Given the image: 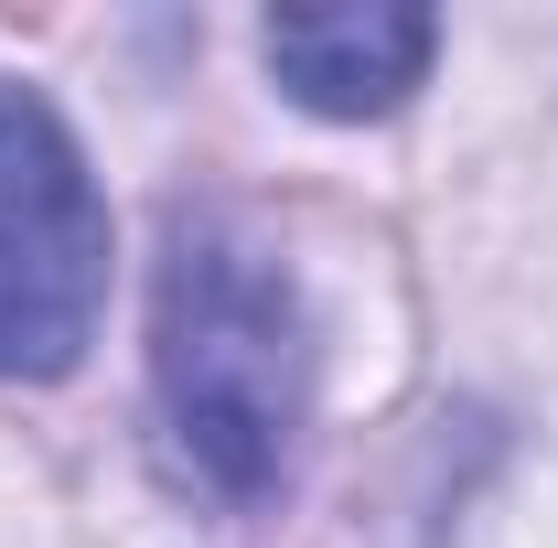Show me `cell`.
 Here are the masks:
<instances>
[{
    "label": "cell",
    "instance_id": "cell-2",
    "mask_svg": "<svg viewBox=\"0 0 558 548\" xmlns=\"http://www.w3.org/2000/svg\"><path fill=\"white\" fill-rule=\"evenodd\" d=\"M108 312V194L75 130L0 75V377L44 388Z\"/></svg>",
    "mask_w": 558,
    "mask_h": 548
},
{
    "label": "cell",
    "instance_id": "cell-3",
    "mask_svg": "<svg viewBox=\"0 0 558 548\" xmlns=\"http://www.w3.org/2000/svg\"><path fill=\"white\" fill-rule=\"evenodd\" d=\"M258 55H269L290 108H312V119H387V108H409V86L429 75L440 22L429 11H398V0L269 11L258 22Z\"/></svg>",
    "mask_w": 558,
    "mask_h": 548
},
{
    "label": "cell",
    "instance_id": "cell-1",
    "mask_svg": "<svg viewBox=\"0 0 558 548\" xmlns=\"http://www.w3.org/2000/svg\"><path fill=\"white\" fill-rule=\"evenodd\" d=\"M150 419L215 505H269L312 419L301 279L236 205H172L150 270Z\"/></svg>",
    "mask_w": 558,
    "mask_h": 548
}]
</instances>
